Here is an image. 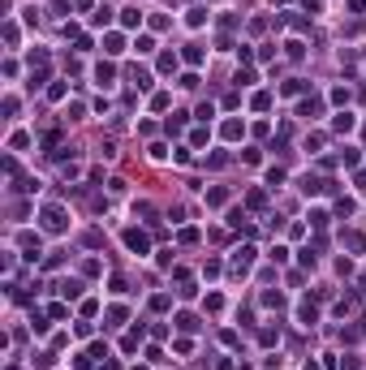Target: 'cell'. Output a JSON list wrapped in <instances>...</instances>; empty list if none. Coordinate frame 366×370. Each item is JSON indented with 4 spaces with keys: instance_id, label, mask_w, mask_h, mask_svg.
I'll return each instance as SVG.
<instances>
[{
    "instance_id": "1",
    "label": "cell",
    "mask_w": 366,
    "mask_h": 370,
    "mask_svg": "<svg viewBox=\"0 0 366 370\" xmlns=\"http://www.w3.org/2000/svg\"><path fill=\"white\" fill-rule=\"evenodd\" d=\"M65 224L69 220H65L61 207H48V211H43V228H48V233H65Z\"/></svg>"
},
{
    "instance_id": "2",
    "label": "cell",
    "mask_w": 366,
    "mask_h": 370,
    "mask_svg": "<svg viewBox=\"0 0 366 370\" xmlns=\"http://www.w3.org/2000/svg\"><path fill=\"white\" fill-rule=\"evenodd\" d=\"M125 245H129L134 254H147V250H151V241L138 233V228H129V233H125Z\"/></svg>"
},
{
    "instance_id": "3",
    "label": "cell",
    "mask_w": 366,
    "mask_h": 370,
    "mask_svg": "<svg viewBox=\"0 0 366 370\" xmlns=\"http://www.w3.org/2000/svg\"><path fill=\"white\" fill-rule=\"evenodd\" d=\"M336 134H349V129H353V117H349V112H340V117H336Z\"/></svg>"
},
{
    "instance_id": "4",
    "label": "cell",
    "mask_w": 366,
    "mask_h": 370,
    "mask_svg": "<svg viewBox=\"0 0 366 370\" xmlns=\"http://www.w3.org/2000/svg\"><path fill=\"white\" fill-rule=\"evenodd\" d=\"M61 293H65V297H82V280H65Z\"/></svg>"
},
{
    "instance_id": "5",
    "label": "cell",
    "mask_w": 366,
    "mask_h": 370,
    "mask_svg": "<svg viewBox=\"0 0 366 370\" xmlns=\"http://www.w3.org/2000/svg\"><path fill=\"white\" fill-rule=\"evenodd\" d=\"M129 78H134V86H142V91L151 86V74H147V69H129Z\"/></svg>"
},
{
    "instance_id": "6",
    "label": "cell",
    "mask_w": 366,
    "mask_h": 370,
    "mask_svg": "<svg viewBox=\"0 0 366 370\" xmlns=\"http://www.w3.org/2000/svg\"><path fill=\"white\" fill-rule=\"evenodd\" d=\"M121 43H125L121 35H108V39H104V52H112V56H117V52H121Z\"/></svg>"
},
{
    "instance_id": "7",
    "label": "cell",
    "mask_w": 366,
    "mask_h": 370,
    "mask_svg": "<svg viewBox=\"0 0 366 370\" xmlns=\"http://www.w3.org/2000/svg\"><path fill=\"white\" fill-rule=\"evenodd\" d=\"M121 22H125V26H138L142 13H138V9H121Z\"/></svg>"
},
{
    "instance_id": "8",
    "label": "cell",
    "mask_w": 366,
    "mask_h": 370,
    "mask_svg": "<svg viewBox=\"0 0 366 370\" xmlns=\"http://www.w3.org/2000/svg\"><path fill=\"white\" fill-rule=\"evenodd\" d=\"M108 22H112V9H108V5H99V9H95V26H108Z\"/></svg>"
},
{
    "instance_id": "9",
    "label": "cell",
    "mask_w": 366,
    "mask_h": 370,
    "mask_svg": "<svg viewBox=\"0 0 366 370\" xmlns=\"http://www.w3.org/2000/svg\"><path fill=\"white\" fill-rule=\"evenodd\" d=\"M160 69H168V74H172V69H177V56H172V52H164V56H160Z\"/></svg>"
}]
</instances>
